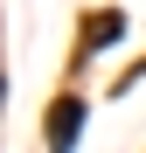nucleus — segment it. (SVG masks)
I'll return each instance as SVG.
<instances>
[{
  "mask_svg": "<svg viewBox=\"0 0 146 153\" xmlns=\"http://www.w3.org/2000/svg\"><path fill=\"white\" fill-rule=\"evenodd\" d=\"M77 132H84V105H77V97H63V105L49 111V146L70 153V146H77Z\"/></svg>",
  "mask_w": 146,
  "mask_h": 153,
  "instance_id": "nucleus-1",
  "label": "nucleus"
},
{
  "mask_svg": "<svg viewBox=\"0 0 146 153\" xmlns=\"http://www.w3.org/2000/svg\"><path fill=\"white\" fill-rule=\"evenodd\" d=\"M104 35H125V14H111V7H104V14H90V21H84V49H104Z\"/></svg>",
  "mask_w": 146,
  "mask_h": 153,
  "instance_id": "nucleus-2",
  "label": "nucleus"
}]
</instances>
